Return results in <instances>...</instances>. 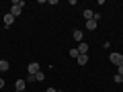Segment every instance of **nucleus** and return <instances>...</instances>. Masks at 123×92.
<instances>
[{"mask_svg": "<svg viewBox=\"0 0 123 92\" xmlns=\"http://www.w3.org/2000/svg\"><path fill=\"white\" fill-rule=\"evenodd\" d=\"M78 53H80V55H86V53H88V43H86V41L78 43Z\"/></svg>", "mask_w": 123, "mask_h": 92, "instance_id": "obj_5", "label": "nucleus"}, {"mask_svg": "<svg viewBox=\"0 0 123 92\" xmlns=\"http://www.w3.org/2000/svg\"><path fill=\"white\" fill-rule=\"evenodd\" d=\"M12 23H14V17H12V14H10V12H8V14H4V27H6V29H8Z\"/></svg>", "mask_w": 123, "mask_h": 92, "instance_id": "obj_7", "label": "nucleus"}, {"mask_svg": "<svg viewBox=\"0 0 123 92\" xmlns=\"http://www.w3.org/2000/svg\"><path fill=\"white\" fill-rule=\"evenodd\" d=\"M31 82H37V80H35V76H33V74H29V76H27V84H31Z\"/></svg>", "mask_w": 123, "mask_h": 92, "instance_id": "obj_15", "label": "nucleus"}, {"mask_svg": "<svg viewBox=\"0 0 123 92\" xmlns=\"http://www.w3.org/2000/svg\"><path fill=\"white\" fill-rule=\"evenodd\" d=\"M4 84H6V82H4L2 78H0V88H4Z\"/></svg>", "mask_w": 123, "mask_h": 92, "instance_id": "obj_18", "label": "nucleus"}, {"mask_svg": "<svg viewBox=\"0 0 123 92\" xmlns=\"http://www.w3.org/2000/svg\"><path fill=\"white\" fill-rule=\"evenodd\" d=\"M23 6H25V2H23V0H12V6H10V14L17 18L18 14L23 12Z\"/></svg>", "mask_w": 123, "mask_h": 92, "instance_id": "obj_1", "label": "nucleus"}, {"mask_svg": "<svg viewBox=\"0 0 123 92\" xmlns=\"http://www.w3.org/2000/svg\"><path fill=\"white\" fill-rule=\"evenodd\" d=\"M72 37H74V41H78V43L84 41V35H82V31H80V29H76L74 33H72Z\"/></svg>", "mask_w": 123, "mask_h": 92, "instance_id": "obj_6", "label": "nucleus"}, {"mask_svg": "<svg viewBox=\"0 0 123 92\" xmlns=\"http://www.w3.org/2000/svg\"><path fill=\"white\" fill-rule=\"evenodd\" d=\"M35 80H37V82H43V80H45V74H43V72H39V74H35Z\"/></svg>", "mask_w": 123, "mask_h": 92, "instance_id": "obj_12", "label": "nucleus"}, {"mask_svg": "<svg viewBox=\"0 0 123 92\" xmlns=\"http://www.w3.org/2000/svg\"><path fill=\"white\" fill-rule=\"evenodd\" d=\"M97 25H98L97 21H86V25H84V27H86L88 31H94V29H97Z\"/></svg>", "mask_w": 123, "mask_h": 92, "instance_id": "obj_10", "label": "nucleus"}, {"mask_svg": "<svg viewBox=\"0 0 123 92\" xmlns=\"http://www.w3.org/2000/svg\"><path fill=\"white\" fill-rule=\"evenodd\" d=\"M121 29H123V25H121Z\"/></svg>", "mask_w": 123, "mask_h": 92, "instance_id": "obj_19", "label": "nucleus"}, {"mask_svg": "<svg viewBox=\"0 0 123 92\" xmlns=\"http://www.w3.org/2000/svg\"><path fill=\"white\" fill-rule=\"evenodd\" d=\"M78 55H80V53H78V49H70V57H74V59H78Z\"/></svg>", "mask_w": 123, "mask_h": 92, "instance_id": "obj_14", "label": "nucleus"}, {"mask_svg": "<svg viewBox=\"0 0 123 92\" xmlns=\"http://www.w3.org/2000/svg\"><path fill=\"white\" fill-rule=\"evenodd\" d=\"M14 92H18V90H14Z\"/></svg>", "mask_w": 123, "mask_h": 92, "instance_id": "obj_20", "label": "nucleus"}, {"mask_svg": "<svg viewBox=\"0 0 123 92\" xmlns=\"http://www.w3.org/2000/svg\"><path fill=\"white\" fill-rule=\"evenodd\" d=\"M113 82H115V84H121V82H123V76L115 74V76H113Z\"/></svg>", "mask_w": 123, "mask_h": 92, "instance_id": "obj_13", "label": "nucleus"}, {"mask_svg": "<svg viewBox=\"0 0 123 92\" xmlns=\"http://www.w3.org/2000/svg\"><path fill=\"white\" fill-rule=\"evenodd\" d=\"M10 70V63L6 59H0V72H8Z\"/></svg>", "mask_w": 123, "mask_h": 92, "instance_id": "obj_8", "label": "nucleus"}, {"mask_svg": "<svg viewBox=\"0 0 123 92\" xmlns=\"http://www.w3.org/2000/svg\"><path fill=\"white\" fill-rule=\"evenodd\" d=\"M45 92H57L55 88H45Z\"/></svg>", "mask_w": 123, "mask_h": 92, "instance_id": "obj_17", "label": "nucleus"}, {"mask_svg": "<svg viewBox=\"0 0 123 92\" xmlns=\"http://www.w3.org/2000/svg\"><path fill=\"white\" fill-rule=\"evenodd\" d=\"M25 88H27V80H17V82H14V90L25 92Z\"/></svg>", "mask_w": 123, "mask_h": 92, "instance_id": "obj_4", "label": "nucleus"}, {"mask_svg": "<svg viewBox=\"0 0 123 92\" xmlns=\"http://www.w3.org/2000/svg\"><path fill=\"white\" fill-rule=\"evenodd\" d=\"M88 63V55H78V66H86Z\"/></svg>", "mask_w": 123, "mask_h": 92, "instance_id": "obj_11", "label": "nucleus"}, {"mask_svg": "<svg viewBox=\"0 0 123 92\" xmlns=\"http://www.w3.org/2000/svg\"><path fill=\"white\" fill-rule=\"evenodd\" d=\"M27 72L35 76V74H39V72H41V68H39V63H37V61H31L29 66H27Z\"/></svg>", "mask_w": 123, "mask_h": 92, "instance_id": "obj_3", "label": "nucleus"}, {"mask_svg": "<svg viewBox=\"0 0 123 92\" xmlns=\"http://www.w3.org/2000/svg\"><path fill=\"white\" fill-rule=\"evenodd\" d=\"M109 61L113 63V66H123V53H119V51H115V53H111L109 55Z\"/></svg>", "mask_w": 123, "mask_h": 92, "instance_id": "obj_2", "label": "nucleus"}, {"mask_svg": "<svg viewBox=\"0 0 123 92\" xmlns=\"http://www.w3.org/2000/svg\"><path fill=\"white\" fill-rule=\"evenodd\" d=\"M82 17H84V21H92V17H94V12H92L90 8H86V10L82 12Z\"/></svg>", "mask_w": 123, "mask_h": 92, "instance_id": "obj_9", "label": "nucleus"}, {"mask_svg": "<svg viewBox=\"0 0 123 92\" xmlns=\"http://www.w3.org/2000/svg\"><path fill=\"white\" fill-rule=\"evenodd\" d=\"M117 74H119V76H123V66H119V68H117Z\"/></svg>", "mask_w": 123, "mask_h": 92, "instance_id": "obj_16", "label": "nucleus"}]
</instances>
